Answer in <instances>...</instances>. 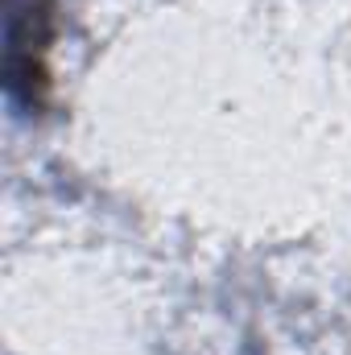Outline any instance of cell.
Wrapping results in <instances>:
<instances>
[{"mask_svg":"<svg viewBox=\"0 0 351 355\" xmlns=\"http://www.w3.org/2000/svg\"><path fill=\"white\" fill-rule=\"evenodd\" d=\"M8 71L12 91L33 107L50 87V42H54V4L50 0H8Z\"/></svg>","mask_w":351,"mask_h":355,"instance_id":"6da1fadb","label":"cell"}]
</instances>
